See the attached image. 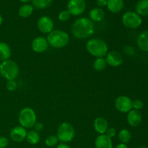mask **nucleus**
Segmentation results:
<instances>
[{
  "label": "nucleus",
  "instance_id": "1",
  "mask_svg": "<svg viewBox=\"0 0 148 148\" xmlns=\"http://www.w3.org/2000/svg\"><path fill=\"white\" fill-rule=\"evenodd\" d=\"M71 33L77 39L89 38L95 33V24L88 17H79L72 23Z\"/></svg>",
  "mask_w": 148,
  "mask_h": 148
},
{
  "label": "nucleus",
  "instance_id": "2",
  "mask_svg": "<svg viewBox=\"0 0 148 148\" xmlns=\"http://www.w3.org/2000/svg\"><path fill=\"white\" fill-rule=\"evenodd\" d=\"M85 48L88 53L95 58H103L108 52V46L101 38H91L87 41Z\"/></svg>",
  "mask_w": 148,
  "mask_h": 148
},
{
  "label": "nucleus",
  "instance_id": "3",
  "mask_svg": "<svg viewBox=\"0 0 148 148\" xmlns=\"http://www.w3.org/2000/svg\"><path fill=\"white\" fill-rule=\"evenodd\" d=\"M46 39L49 46L54 49L64 48L69 43V34L62 30H53L47 35Z\"/></svg>",
  "mask_w": 148,
  "mask_h": 148
},
{
  "label": "nucleus",
  "instance_id": "4",
  "mask_svg": "<svg viewBox=\"0 0 148 148\" xmlns=\"http://www.w3.org/2000/svg\"><path fill=\"white\" fill-rule=\"evenodd\" d=\"M19 73V66L14 61L10 59L0 63V75L7 80H15Z\"/></svg>",
  "mask_w": 148,
  "mask_h": 148
},
{
  "label": "nucleus",
  "instance_id": "5",
  "mask_svg": "<svg viewBox=\"0 0 148 148\" xmlns=\"http://www.w3.org/2000/svg\"><path fill=\"white\" fill-rule=\"evenodd\" d=\"M20 125L25 129L33 128L37 121V116L34 110L30 107H25L20 110L18 114Z\"/></svg>",
  "mask_w": 148,
  "mask_h": 148
},
{
  "label": "nucleus",
  "instance_id": "6",
  "mask_svg": "<svg viewBox=\"0 0 148 148\" xmlns=\"http://www.w3.org/2000/svg\"><path fill=\"white\" fill-rule=\"evenodd\" d=\"M56 137L61 143H70L75 137V128L70 123L66 121L62 122L58 127Z\"/></svg>",
  "mask_w": 148,
  "mask_h": 148
},
{
  "label": "nucleus",
  "instance_id": "7",
  "mask_svg": "<svg viewBox=\"0 0 148 148\" xmlns=\"http://www.w3.org/2000/svg\"><path fill=\"white\" fill-rule=\"evenodd\" d=\"M121 22L127 28L136 29L142 25L143 18L135 12L128 11L124 12L122 15Z\"/></svg>",
  "mask_w": 148,
  "mask_h": 148
},
{
  "label": "nucleus",
  "instance_id": "8",
  "mask_svg": "<svg viewBox=\"0 0 148 148\" xmlns=\"http://www.w3.org/2000/svg\"><path fill=\"white\" fill-rule=\"evenodd\" d=\"M114 106L118 111L126 114L132 109V101L127 95H119L114 101Z\"/></svg>",
  "mask_w": 148,
  "mask_h": 148
},
{
  "label": "nucleus",
  "instance_id": "9",
  "mask_svg": "<svg viewBox=\"0 0 148 148\" xmlns=\"http://www.w3.org/2000/svg\"><path fill=\"white\" fill-rule=\"evenodd\" d=\"M86 9L85 0H69L67 3V10L71 16H79L83 14Z\"/></svg>",
  "mask_w": 148,
  "mask_h": 148
},
{
  "label": "nucleus",
  "instance_id": "10",
  "mask_svg": "<svg viewBox=\"0 0 148 148\" xmlns=\"http://www.w3.org/2000/svg\"><path fill=\"white\" fill-rule=\"evenodd\" d=\"M37 27L40 33L48 35L53 30L54 23L50 17L43 15L38 20Z\"/></svg>",
  "mask_w": 148,
  "mask_h": 148
},
{
  "label": "nucleus",
  "instance_id": "11",
  "mask_svg": "<svg viewBox=\"0 0 148 148\" xmlns=\"http://www.w3.org/2000/svg\"><path fill=\"white\" fill-rule=\"evenodd\" d=\"M49 47V44L47 41V39L43 36H38L32 40V50L37 53H44L48 50Z\"/></svg>",
  "mask_w": 148,
  "mask_h": 148
},
{
  "label": "nucleus",
  "instance_id": "12",
  "mask_svg": "<svg viewBox=\"0 0 148 148\" xmlns=\"http://www.w3.org/2000/svg\"><path fill=\"white\" fill-rule=\"evenodd\" d=\"M105 57L107 65L112 67H118L120 65L122 64L123 61H124L121 54L117 51H108Z\"/></svg>",
  "mask_w": 148,
  "mask_h": 148
},
{
  "label": "nucleus",
  "instance_id": "13",
  "mask_svg": "<svg viewBox=\"0 0 148 148\" xmlns=\"http://www.w3.org/2000/svg\"><path fill=\"white\" fill-rule=\"evenodd\" d=\"M27 130L21 126H16L13 127L10 133V137L12 141L15 143H21L26 139Z\"/></svg>",
  "mask_w": 148,
  "mask_h": 148
},
{
  "label": "nucleus",
  "instance_id": "14",
  "mask_svg": "<svg viewBox=\"0 0 148 148\" xmlns=\"http://www.w3.org/2000/svg\"><path fill=\"white\" fill-rule=\"evenodd\" d=\"M127 120L129 125L132 127H137L141 124L143 121V116L140 111L132 109L127 113Z\"/></svg>",
  "mask_w": 148,
  "mask_h": 148
},
{
  "label": "nucleus",
  "instance_id": "15",
  "mask_svg": "<svg viewBox=\"0 0 148 148\" xmlns=\"http://www.w3.org/2000/svg\"><path fill=\"white\" fill-rule=\"evenodd\" d=\"M95 131L99 134H105L108 129V122L103 117H97L93 122Z\"/></svg>",
  "mask_w": 148,
  "mask_h": 148
},
{
  "label": "nucleus",
  "instance_id": "16",
  "mask_svg": "<svg viewBox=\"0 0 148 148\" xmlns=\"http://www.w3.org/2000/svg\"><path fill=\"white\" fill-rule=\"evenodd\" d=\"M95 148H113L112 139L106 134H99L95 140Z\"/></svg>",
  "mask_w": 148,
  "mask_h": 148
},
{
  "label": "nucleus",
  "instance_id": "17",
  "mask_svg": "<svg viewBox=\"0 0 148 148\" xmlns=\"http://www.w3.org/2000/svg\"><path fill=\"white\" fill-rule=\"evenodd\" d=\"M107 9L114 14L120 12L124 7V0H107Z\"/></svg>",
  "mask_w": 148,
  "mask_h": 148
},
{
  "label": "nucleus",
  "instance_id": "18",
  "mask_svg": "<svg viewBox=\"0 0 148 148\" xmlns=\"http://www.w3.org/2000/svg\"><path fill=\"white\" fill-rule=\"evenodd\" d=\"M105 17V12L102 8L94 7L89 12V19L93 23H99Z\"/></svg>",
  "mask_w": 148,
  "mask_h": 148
},
{
  "label": "nucleus",
  "instance_id": "19",
  "mask_svg": "<svg viewBox=\"0 0 148 148\" xmlns=\"http://www.w3.org/2000/svg\"><path fill=\"white\" fill-rule=\"evenodd\" d=\"M137 44L143 51L148 52V30L142 32L137 39Z\"/></svg>",
  "mask_w": 148,
  "mask_h": 148
},
{
  "label": "nucleus",
  "instance_id": "20",
  "mask_svg": "<svg viewBox=\"0 0 148 148\" xmlns=\"http://www.w3.org/2000/svg\"><path fill=\"white\" fill-rule=\"evenodd\" d=\"M135 10L141 17L148 16V0H139L135 6Z\"/></svg>",
  "mask_w": 148,
  "mask_h": 148
},
{
  "label": "nucleus",
  "instance_id": "21",
  "mask_svg": "<svg viewBox=\"0 0 148 148\" xmlns=\"http://www.w3.org/2000/svg\"><path fill=\"white\" fill-rule=\"evenodd\" d=\"M12 55L10 46L4 42H0V62L10 59Z\"/></svg>",
  "mask_w": 148,
  "mask_h": 148
},
{
  "label": "nucleus",
  "instance_id": "22",
  "mask_svg": "<svg viewBox=\"0 0 148 148\" xmlns=\"http://www.w3.org/2000/svg\"><path fill=\"white\" fill-rule=\"evenodd\" d=\"M33 10H34L33 6L27 3V4H23L19 8L18 14L22 18H27L32 15V14L33 13Z\"/></svg>",
  "mask_w": 148,
  "mask_h": 148
},
{
  "label": "nucleus",
  "instance_id": "23",
  "mask_svg": "<svg viewBox=\"0 0 148 148\" xmlns=\"http://www.w3.org/2000/svg\"><path fill=\"white\" fill-rule=\"evenodd\" d=\"M132 133L127 129H122L118 133V138L120 143L123 144H128L132 140Z\"/></svg>",
  "mask_w": 148,
  "mask_h": 148
},
{
  "label": "nucleus",
  "instance_id": "24",
  "mask_svg": "<svg viewBox=\"0 0 148 148\" xmlns=\"http://www.w3.org/2000/svg\"><path fill=\"white\" fill-rule=\"evenodd\" d=\"M25 140H27L29 144L37 145L40 140V134L35 130H30V131L27 132Z\"/></svg>",
  "mask_w": 148,
  "mask_h": 148
},
{
  "label": "nucleus",
  "instance_id": "25",
  "mask_svg": "<svg viewBox=\"0 0 148 148\" xmlns=\"http://www.w3.org/2000/svg\"><path fill=\"white\" fill-rule=\"evenodd\" d=\"M32 5L38 10H44L51 6L53 0H31Z\"/></svg>",
  "mask_w": 148,
  "mask_h": 148
},
{
  "label": "nucleus",
  "instance_id": "26",
  "mask_svg": "<svg viewBox=\"0 0 148 148\" xmlns=\"http://www.w3.org/2000/svg\"><path fill=\"white\" fill-rule=\"evenodd\" d=\"M106 66L107 63L105 58H96L93 62V68L97 72L105 70Z\"/></svg>",
  "mask_w": 148,
  "mask_h": 148
},
{
  "label": "nucleus",
  "instance_id": "27",
  "mask_svg": "<svg viewBox=\"0 0 148 148\" xmlns=\"http://www.w3.org/2000/svg\"><path fill=\"white\" fill-rule=\"evenodd\" d=\"M59 140H58L56 135H49L45 140V144L49 147H53L59 144Z\"/></svg>",
  "mask_w": 148,
  "mask_h": 148
},
{
  "label": "nucleus",
  "instance_id": "28",
  "mask_svg": "<svg viewBox=\"0 0 148 148\" xmlns=\"http://www.w3.org/2000/svg\"><path fill=\"white\" fill-rule=\"evenodd\" d=\"M71 17L70 13L68 12L67 10H62L58 14V19H59V21L61 22H66L67 20H69Z\"/></svg>",
  "mask_w": 148,
  "mask_h": 148
},
{
  "label": "nucleus",
  "instance_id": "29",
  "mask_svg": "<svg viewBox=\"0 0 148 148\" xmlns=\"http://www.w3.org/2000/svg\"><path fill=\"white\" fill-rule=\"evenodd\" d=\"M6 88L10 92H14L17 88V83L15 80H7Z\"/></svg>",
  "mask_w": 148,
  "mask_h": 148
},
{
  "label": "nucleus",
  "instance_id": "30",
  "mask_svg": "<svg viewBox=\"0 0 148 148\" xmlns=\"http://www.w3.org/2000/svg\"><path fill=\"white\" fill-rule=\"evenodd\" d=\"M144 107V103L140 99H136L132 101V109L140 111Z\"/></svg>",
  "mask_w": 148,
  "mask_h": 148
},
{
  "label": "nucleus",
  "instance_id": "31",
  "mask_svg": "<svg viewBox=\"0 0 148 148\" xmlns=\"http://www.w3.org/2000/svg\"><path fill=\"white\" fill-rule=\"evenodd\" d=\"M117 132H116V130L115 128H114V127H108V129L107 130L106 132V135L108 136L109 138L112 139L114 138V137H115L116 135Z\"/></svg>",
  "mask_w": 148,
  "mask_h": 148
},
{
  "label": "nucleus",
  "instance_id": "32",
  "mask_svg": "<svg viewBox=\"0 0 148 148\" xmlns=\"http://www.w3.org/2000/svg\"><path fill=\"white\" fill-rule=\"evenodd\" d=\"M9 145V140L6 137H0V148H6Z\"/></svg>",
  "mask_w": 148,
  "mask_h": 148
},
{
  "label": "nucleus",
  "instance_id": "33",
  "mask_svg": "<svg viewBox=\"0 0 148 148\" xmlns=\"http://www.w3.org/2000/svg\"><path fill=\"white\" fill-rule=\"evenodd\" d=\"M33 128H34L35 131L38 132H41L43 130V124L41 122H38V121H36Z\"/></svg>",
  "mask_w": 148,
  "mask_h": 148
},
{
  "label": "nucleus",
  "instance_id": "34",
  "mask_svg": "<svg viewBox=\"0 0 148 148\" xmlns=\"http://www.w3.org/2000/svg\"><path fill=\"white\" fill-rule=\"evenodd\" d=\"M96 4L98 7L103 8V7H106L107 0H96Z\"/></svg>",
  "mask_w": 148,
  "mask_h": 148
},
{
  "label": "nucleus",
  "instance_id": "35",
  "mask_svg": "<svg viewBox=\"0 0 148 148\" xmlns=\"http://www.w3.org/2000/svg\"><path fill=\"white\" fill-rule=\"evenodd\" d=\"M56 148H71V147L69 145H67V143H61L56 145Z\"/></svg>",
  "mask_w": 148,
  "mask_h": 148
},
{
  "label": "nucleus",
  "instance_id": "36",
  "mask_svg": "<svg viewBox=\"0 0 148 148\" xmlns=\"http://www.w3.org/2000/svg\"><path fill=\"white\" fill-rule=\"evenodd\" d=\"M115 148H129V147L127 146V145L123 144V143H119V144H118L116 146Z\"/></svg>",
  "mask_w": 148,
  "mask_h": 148
},
{
  "label": "nucleus",
  "instance_id": "37",
  "mask_svg": "<svg viewBox=\"0 0 148 148\" xmlns=\"http://www.w3.org/2000/svg\"><path fill=\"white\" fill-rule=\"evenodd\" d=\"M20 1H21V2L24 3V4H27V2H29L30 1H31V0H19Z\"/></svg>",
  "mask_w": 148,
  "mask_h": 148
},
{
  "label": "nucleus",
  "instance_id": "38",
  "mask_svg": "<svg viewBox=\"0 0 148 148\" xmlns=\"http://www.w3.org/2000/svg\"><path fill=\"white\" fill-rule=\"evenodd\" d=\"M2 23H3V17L2 16H1V14H0V26L2 25Z\"/></svg>",
  "mask_w": 148,
  "mask_h": 148
},
{
  "label": "nucleus",
  "instance_id": "39",
  "mask_svg": "<svg viewBox=\"0 0 148 148\" xmlns=\"http://www.w3.org/2000/svg\"><path fill=\"white\" fill-rule=\"evenodd\" d=\"M138 148H148V147H146V146H140V147Z\"/></svg>",
  "mask_w": 148,
  "mask_h": 148
}]
</instances>
